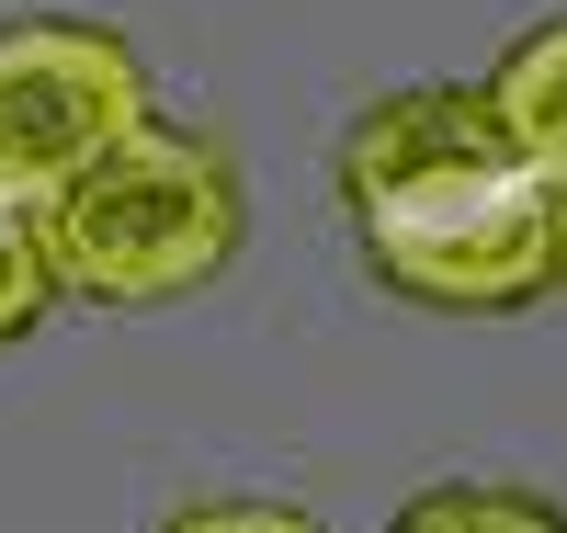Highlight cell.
I'll return each mask as SVG.
<instances>
[{
    "label": "cell",
    "instance_id": "52a82bcc",
    "mask_svg": "<svg viewBox=\"0 0 567 533\" xmlns=\"http://www.w3.org/2000/svg\"><path fill=\"white\" fill-rule=\"evenodd\" d=\"M171 533H318V522L284 511V500H205V511H182Z\"/></svg>",
    "mask_w": 567,
    "mask_h": 533
},
{
    "label": "cell",
    "instance_id": "8992f818",
    "mask_svg": "<svg viewBox=\"0 0 567 533\" xmlns=\"http://www.w3.org/2000/svg\"><path fill=\"white\" fill-rule=\"evenodd\" d=\"M45 307H58V273H45L34 205H23V193H0V352H12L23 329H45Z\"/></svg>",
    "mask_w": 567,
    "mask_h": 533
},
{
    "label": "cell",
    "instance_id": "277c9868",
    "mask_svg": "<svg viewBox=\"0 0 567 533\" xmlns=\"http://www.w3.org/2000/svg\"><path fill=\"white\" fill-rule=\"evenodd\" d=\"M488 103H499V125L567 182V23H534L523 45H511V58L488 69Z\"/></svg>",
    "mask_w": 567,
    "mask_h": 533
},
{
    "label": "cell",
    "instance_id": "6da1fadb",
    "mask_svg": "<svg viewBox=\"0 0 567 533\" xmlns=\"http://www.w3.org/2000/svg\"><path fill=\"white\" fill-rule=\"evenodd\" d=\"M341 205L363 262L398 284L409 307H534L567 284V182L499 125L488 80H420L386 91L341 136Z\"/></svg>",
    "mask_w": 567,
    "mask_h": 533
},
{
    "label": "cell",
    "instance_id": "7a4b0ae2",
    "mask_svg": "<svg viewBox=\"0 0 567 533\" xmlns=\"http://www.w3.org/2000/svg\"><path fill=\"white\" fill-rule=\"evenodd\" d=\"M45 273L80 307H182L239 262V171L194 125H136L34 205Z\"/></svg>",
    "mask_w": 567,
    "mask_h": 533
},
{
    "label": "cell",
    "instance_id": "5b68a950",
    "mask_svg": "<svg viewBox=\"0 0 567 533\" xmlns=\"http://www.w3.org/2000/svg\"><path fill=\"white\" fill-rule=\"evenodd\" d=\"M386 533H567V511L545 489H499V476H443V489L398 500Z\"/></svg>",
    "mask_w": 567,
    "mask_h": 533
},
{
    "label": "cell",
    "instance_id": "3957f363",
    "mask_svg": "<svg viewBox=\"0 0 567 533\" xmlns=\"http://www.w3.org/2000/svg\"><path fill=\"white\" fill-rule=\"evenodd\" d=\"M148 114H159L148 69L114 23H69V12L0 23V193L45 205L69 171H91Z\"/></svg>",
    "mask_w": 567,
    "mask_h": 533
}]
</instances>
